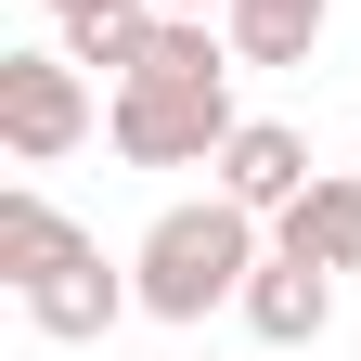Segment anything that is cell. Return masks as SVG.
<instances>
[{
  "mask_svg": "<svg viewBox=\"0 0 361 361\" xmlns=\"http://www.w3.org/2000/svg\"><path fill=\"white\" fill-rule=\"evenodd\" d=\"M219 26H233L245 65H310L323 26H336V0H219Z\"/></svg>",
  "mask_w": 361,
  "mask_h": 361,
  "instance_id": "9",
  "label": "cell"
},
{
  "mask_svg": "<svg viewBox=\"0 0 361 361\" xmlns=\"http://www.w3.org/2000/svg\"><path fill=\"white\" fill-rule=\"evenodd\" d=\"M233 310H245V336H258V348H323V336H336V271H323V258H297V245H271V258L245 271V297H233Z\"/></svg>",
  "mask_w": 361,
  "mask_h": 361,
  "instance_id": "5",
  "label": "cell"
},
{
  "mask_svg": "<svg viewBox=\"0 0 361 361\" xmlns=\"http://www.w3.org/2000/svg\"><path fill=\"white\" fill-rule=\"evenodd\" d=\"M52 26H65V52L90 78H129V65L155 52V0H90V13H52Z\"/></svg>",
  "mask_w": 361,
  "mask_h": 361,
  "instance_id": "10",
  "label": "cell"
},
{
  "mask_svg": "<svg viewBox=\"0 0 361 361\" xmlns=\"http://www.w3.org/2000/svg\"><path fill=\"white\" fill-rule=\"evenodd\" d=\"M90 129H104V104H90V65L65 52H0V142H13V168H52L78 155Z\"/></svg>",
  "mask_w": 361,
  "mask_h": 361,
  "instance_id": "3",
  "label": "cell"
},
{
  "mask_svg": "<svg viewBox=\"0 0 361 361\" xmlns=\"http://www.w3.org/2000/svg\"><path fill=\"white\" fill-rule=\"evenodd\" d=\"M271 245H297V258H323V271H361V168H323L284 219H271Z\"/></svg>",
  "mask_w": 361,
  "mask_h": 361,
  "instance_id": "7",
  "label": "cell"
},
{
  "mask_svg": "<svg viewBox=\"0 0 361 361\" xmlns=\"http://www.w3.org/2000/svg\"><path fill=\"white\" fill-rule=\"evenodd\" d=\"M13 310H26V323L52 336V348H90V336H116L129 310H142V284H129V271H116L104 245H78V258H52V271H39V284H26Z\"/></svg>",
  "mask_w": 361,
  "mask_h": 361,
  "instance_id": "4",
  "label": "cell"
},
{
  "mask_svg": "<svg viewBox=\"0 0 361 361\" xmlns=\"http://www.w3.org/2000/svg\"><path fill=\"white\" fill-rule=\"evenodd\" d=\"M52 13H90V0H52Z\"/></svg>",
  "mask_w": 361,
  "mask_h": 361,
  "instance_id": "12",
  "label": "cell"
},
{
  "mask_svg": "<svg viewBox=\"0 0 361 361\" xmlns=\"http://www.w3.org/2000/svg\"><path fill=\"white\" fill-rule=\"evenodd\" d=\"M155 13H219V0H155Z\"/></svg>",
  "mask_w": 361,
  "mask_h": 361,
  "instance_id": "11",
  "label": "cell"
},
{
  "mask_svg": "<svg viewBox=\"0 0 361 361\" xmlns=\"http://www.w3.org/2000/svg\"><path fill=\"white\" fill-rule=\"evenodd\" d=\"M233 78H116L104 104V142L129 168H219V142H233Z\"/></svg>",
  "mask_w": 361,
  "mask_h": 361,
  "instance_id": "2",
  "label": "cell"
},
{
  "mask_svg": "<svg viewBox=\"0 0 361 361\" xmlns=\"http://www.w3.org/2000/svg\"><path fill=\"white\" fill-rule=\"evenodd\" d=\"M258 258H271V219H258V207H233L219 180H207V194H180V207H155V233L129 245L142 323H207V310H233Z\"/></svg>",
  "mask_w": 361,
  "mask_h": 361,
  "instance_id": "1",
  "label": "cell"
},
{
  "mask_svg": "<svg viewBox=\"0 0 361 361\" xmlns=\"http://www.w3.org/2000/svg\"><path fill=\"white\" fill-rule=\"evenodd\" d=\"M310 180H323V168H310V129H284V116H245L233 142H219V194L258 207V219H284Z\"/></svg>",
  "mask_w": 361,
  "mask_h": 361,
  "instance_id": "6",
  "label": "cell"
},
{
  "mask_svg": "<svg viewBox=\"0 0 361 361\" xmlns=\"http://www.w3.org/2000/svg\"><path fill=\"white\" fill-rule=\"evenodd\" d=\"M78 245H90V233H78L52 194H39V180H13V194H0V284H13V297H26L52 258H78Z\"/></svg>",
  "mask_w": 361,
  "mask_h": 361,
  "instance_id": "8",
  "label": "cell"
}]
</instances>
